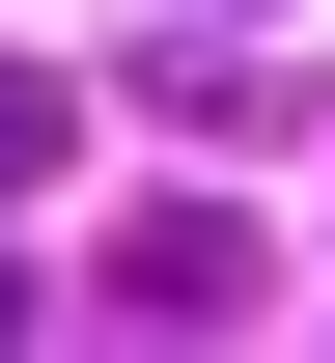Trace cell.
I'll return each mask as SVG.
<instances>
[{
  "label": "cell",
  "instance_id": "obj_1",
  "mask_svg": "<svg viewBox=\"0 0 335 363\" xmlns=\"http://www.w3.org/2000/svg\"><path fill=\"white\" fill-rule=\"evenodd\" d=\"M140 335H251V224H140Z\"/></svg>",
  "mask_w": 335,
  "mask_h": 363
},
{
  "label": "cell",
  "instance_id": "obj_2",
  "mask_svg": "<svg viewBox=\"0 0 335 363\" xmlns=\"http://www.w3.org/2000/svg\"><path fill=\"white\" fill-rule=\"evenodd\" d=\"M56 140H84V84H56V56H0V196H56Z\"/></svg>",
  "mask_w": 335,
  "mask_h": 363
},
{
  "label": "cell",
  "instance_id": "obj_3",
  "mask_svg": "<svg viewBox=\"0 0 335 363\" xmlns=\"http://www.w3.org/2000/svg\"><path fill=\"white\" fill-rule=\"evenodd\" d=\"M0 363H28V279H0Z\"/></svg>",
  "mask_w": 335,
  "mask_h": 363
}]
</instances>
